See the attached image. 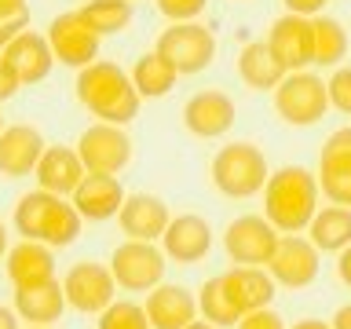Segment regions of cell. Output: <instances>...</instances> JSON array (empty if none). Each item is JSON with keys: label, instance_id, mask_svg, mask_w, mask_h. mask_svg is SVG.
Segmentation results:
<instances>
[{"label": "cell", "instance_id": "cell-15", "mask_svg": "<svg viewBox=\"0 0 351 329\" xmlns=\"http://www.w3.org/2000/svg\"><path fill=\"white\" fill-rule=\"evenodd\" d=\"M238 110H234V99L208 88V92H197L186 99L183 106V125L191 136H202V139H219L227 136L230 125H234Z\"/></svg>", "mask_w": 351, "mask_h": 329}, {"label": "cell", "instance_id": "cell-30", "mask_svg": "<svg viewBox=\"0 0 351 329\" xmlns=\"http://www.w3.org/2000/svg\"><path fill=\"white\" fill-rule=\"evenodd\" d=\"M315 66H337L348 59V29L329 15H315Z\"/></svg>", "mask_w": 351, "mask_h": 329}, {"label": "cell", "instance_id": "cell-3", "mask_svg": "<svg viewBox=\"0 0 351 329\" xmlns=\"http://www.w3.org/2000/svg\"><path fill=\"white\" fill-rule=\"evenodd\" d=\"M81 212L73 202H66L62 194L51 191H29L19 197L15 205V230L29 241H44L51 249L73 245L81 234Z\"/></svg>", "mask_w": 351, "mask_h": 329}, {"label": "cell", "instance_id": "cell-24", "mask_svg": "<svg viewBox=\"0 0 351 329\" xmlns=\"http://www.w3.org/2000/svg\"><path fill=\"white\" fill-rule=\"evenodd\" d=\"M8 278L15 282V289L22 285H40L55 278V256L51 245L44 241H19L15 249H8Z\"/></svg>", "mask_w": 351, "mask_h": 329}, {"label": "cell", "instance_id": "cell-19", "mask_svg": "<svg viewBox=\"0 0 351 329\" xmlns=\"http://www.w3.org/2000/svg\"><path fill=\"white\" fill-rule=\"evenodd\" d=\"M143 307H147L150 329H186L197 318V296L186 293L183 285H154Z\"/></svg>", "mask_w": 351, "mask_h": 329}, {"label": "cell", "instance_id": "cell-14", "mask_svg": "<svg viewBox=\"0 0 351 329\" xmlns=\"http://www.w3.org/2000/svg\"><path fill=\"white\" fill-rule=\"evenodd\" d=\"M318 191H326L333 205L351 208V125L337 128L326 139L318 158Z\"/></svg>", "mask_w": 351, "mask_h": 329}, {"label": "cell", "instance_id": "cell-25", "mask_svg": "<svg viewBox=\"0 0 351 329\" xmlns=\"http://www.w3.org/2000/svg\"><path fill=\"white\" fill-rule=\"evenodd\" d=\"M285 73L289 70L278 62V55L271 51L267 40H252L238 55V77L252 88V92H274V88L285 81Z\"/></svg>", "mask_w": 351, "mask_h": 329}, {"label": "cell", "instance_id": "cell-16", "mask_svg": "<svg viewBox=\"0 0 351 329\" xmlns=\"http://www.w3.org/2000/svg\"><path fill=\"white\" fill-rule=\"evenodd\" d=\"M161 249L169 260L186 263V267H191V263H202L208 256V249H213V227H208V219H202V216L183 212L165 227Z\"/></svg>", "mask_w": 351, "mask_h": 329}, {"label": "cell", "instance_id": "cell-26", "mask_svg": "<svg viewBox=\"0 0 351 329\" xmlns=\"http://www.w3.org/2000/svg\"><path fill=\"white\" fill-rule=\"evenodd\" d=\"M62 307H66V293H62V282L59 278L15 289V311H19V318H26V322H33V326L59 322Z\"/></svg>", "mask_w": 351, "mask_h": 329}, {"label": "cell", "instance_id": "cell-40", "mask_svg": "<svg viewBox=\"0 0 351 329\" xmlns=\"http://www.w3.org/2000/svg\"><path fill=\"white\" fill-rule=\"evenodd\" d=\"M0 329H19V311L0 304Z\"/></svg>", "mask_w": 351, "mask_h": 329}, {"label": "cell", "instance_id": "cell-29", "mask_svg": "<svg viewBox=\"0 0 351 329\" xmlns=\"http://www.w3.org/2000/svg\"><path fill=\"white\" fill-rule=\"evenodd\" d=\"M77 11H81V19L99 33V37H110V33L128 29L132 15H136L132 0H84Z\"/></svg>", "mask_w": 351, "mask_h": 329}, {"label": "cell", "instance_id": "cell-23", "mask_svg": "<svg viewBox=\"0 0 351 329\" xmlns=\"http://www.w3.org/2000/svg\"><path fill=\"white\" fill-rule=\"evenodd\" d=\"M0 55L15 66V73L22 77V84L44 81V77L51 73V66H55V51H51L48 37H40V33H33V29H22Z\"/></svg>", "mask_w": 351, "mask_h": 329}, {"label": "cell", "instance_id": "cell-44", "mask_svg": "<svg viewBox=\"0 0 351 329\" xmlns=\"http://www.w3.org/2000/svg\"><path fill=\"white\" fill-rule=\"evenodd\" d=\"M4 252H8V230H4V223H0V260H4Z\"/></svg>", "mask_w": 351, "mask_h": 329}, {"label": "cell", "instance_id": "cell-1", "mask_svg": "<svg viewBox=\"0 0 351 329\" xmlns=\"http://www.w3.org/2000/svg\"><path fill=\"white\" fill-rule=\"evenodd\" d=\"M77 99L88 114H95L99 121L125 128L128 121H136L139 114V88L132 84V73H125L117 62H92L77 73Z\"/></svg>", "mask_w": 351, "mask_h": 329}, {"label": "cell", "instance_id": "cell-6", "mask_svg": "<svg viewBox=\"0 0 351 329\" xmlns=\"http://www.w3.org/2000/svg\"><path fill=\"white\" fill-rule=\"evenodd\" d=\"M154 51H161L165 59L180 70V77H191V73H202L213 66L216 33L208 26H202V22H172L169 29H161Z\"/></svg>", "mask_w": 351, "mask_h": 329}, {"label": "cell", "instance_id": "cell-43", "mask_svg": "<svg viewBox=\"0 0 351 329\" xmlns=\"http://www.w3.org/2000/svg\"><path fill=\"white\" fill-rule=\"evenodd\" d=\"M293 329H333L329 322H318V318H304V322H296Z\"/></svg>", "mask_w": 351, "mask_h": 329}, {"label": "cell", "instance_id": "cell-7", "mask_svg": "<svg viewBox=\"0 0 351 329\" xmlns=\"http://www.w3.org/2000/svg\"><path fill=\"white\" fill-rule=\"evenodd\" d=\"M165 267H169L165 263V249H158L154 241H139V238H128L110 256V271H114L121 289H128V293H150L154 285H161Z\"/></svg>", "mask_w": 351, "mask_h": 329}, {"label": "cell", "instance_id": "cell-41", "mask_svg": "<svg viewBox=\"0 0 351 329\" xmlns=\"http://www.w3.org/2000/svg\"><path fill=\"white\" fill-rule=\"evenodd\" d=\"M333 329H351V304H344L340 311L333 315V322H329Z\"/></svg>", "mask_w": 351, "mask_h": 329}, {"label": "cell", "instance_id": "cell-10", "mask_svg": "<svg viewBox=\"0 0 351 329\" xmlns=\"http://www.w3.org/2000/svg\"><path fill=\"white\" fill-rule=\"evenodd\" d=\"M114 289H117V278L114 271L103 267V263H73L62 278V293H66V304L81 315H103L110 304H114Z\"/></svg>", "mask_w": 351, "mask_h": 329}, {"label": "cell", "instance_id": "cell-18", "mask_svg": "<svg viewBox=\"0 0 351 329\" xmlns=\"http://www.w3.org/2000/svg\"><path fill=\"white\" fill-rule=\"evenodd\" d=\"M125 186H121L117 175H99V172H88L81 186L70 194V202L77 205V212L84 219H95V223H103V219H114L121 212V205H125Z\"/></svg>", "mask_w": 351, "mask_h": 329}, {"label": "cell", "instance_id": "cell-37", "mask_svg": "<svg viewBox=\"0 0 351 329\" xmlns=\"http://www.w3.org/2000/svg\"><path fill=\"white\" fill-rule=\"evenodd\" d=\"M22 88V77L15 73V66H11L4 55H0V103H8V99H15V92Z\"/></svg>", "mask_w": 351, "mask_h": 329}, {"label": "cell", "instance_id": "cell-2", "mask_svg": "<svg viewBox=\"0 0 351 329\" xmlns=\"http://www.w3.org/2000/svg\"><path fill=\"white\" fill-rule=\"evenodd\" d=\"M315 212H318V180L304 164H285V169L267 175V186H263V216L282 234H300V230H307Z\"/></svg>", "mask_w": 351, "mask_h": 329}, {"label": "cell", "instance_id": "cell-39", "mask_svg": "<svg viewBox=\"0 0 351 329\" xmlns=\"http://www.w3.org/2000/svg\"><path fill=\"white\" fill-rule=\"evenodd\" d=\"M337 274H340V282H344L348 289H351V245H348L344 252H340V260H337Z\"/></svg>", "mask_w": 351, "mask_h": 329}, {"label": "cell", "instance_id": "cell-36", "mask_svg": "<svg viewBox=\"0 0 351 329\" xmlns=\"http://www.w3.org/2000/svg\"><path fill=\"white\" fill-rule=\"evenodd\" d=\"M22 29H29V11H15V15H0V51L19 37Z\"/></svg>", "mask_w": 351, "mask_h": 329}, {"label": "cell", "instance_id": "cell-4", "mask_svg": "<svg viewBox=\"0 0 351 329\" xmlns=\"http://www.w3.org/2000/svg\"><path fill=\"white\" fill-rule=\"evenodd\" d=\"M213 183L227 197H256L267 186V158L256 143H227L213 158Z\"/></svg>", "mask_w": 351, "mask_h": 329}, {"label": "cell", "instance_id": "cell-28", "mask_svg": "<svg viewBox=\"0 0 351 329\" xmlns=\"http://www.w3.org/2000/svg\"><path fill=\"white\" fill-rule=\"evenodd\" d=\"M176 81H180V70L165 59L161 51H147V55H139L136 66H132V84L139 88V95L143 99H161V95H169Z\"/></svg>", "mask_w": 351, "mask_h": 329}, {"label": "cell", "instance_id": "cell-33", "mask_svg": "<svg viewBox=\"0 0 351 329\" xmlns=\"http://www.w3.org/2000/svg\"><path fill=\"white\" fill-rule=\"evenodd\" d=\"M326 88H329V106H337L340 114L351 117V66H337Z\"/></svg>", "mask_w": 351, "mask_h": 329}, {"label": "cell", "instance_id": "cell-9", "mask_svg": "<svg viewBox=\"0 0 351 329\" xmlns=\"http://www.w3.org/2000/svg\"><path fill=\"white\" fill-rule=\"evenodd\" d=\"M77 154H81L84 169L99 175H117L132 161V139L121 125L99 121V125L84 128L77 139Z\"/></svg>", "mask_w": 351, "mask_h": 329}, {"label": "cell", "instance_id": "cell-12", "mask_svg": "<svg viewBox=\"0 0 351 329\" xmlns=\"http://www.w3.org/2000/svg\"><path fill=\"white\" fill-rule=\"evenodd\" d=\"M267 271L285 289H307L318 278V245L300 234H282L274 256L267 260Z\"/></svg>", "mask_w": 351, "mask_h": 329}, {"label": "cell", "instance_id": "cell-47", "mask_svg": "<svg viewBox=\"0 0 351 329\" xmlns=\"http://www.w3.org/2000/svg\"><path fill=\"white\" fill-rule=\"evenodd\" d=\"M33 329H48V326H33Z\"/></svg>", "mask_w": 351, "mask_h": 329}, {"label": "cell", "instance_id": "cell-21", "mask_svg": "<svg viewBox=\"0 0 351 329\" xmlns=\"http://www.w3.org/2000/svg\"><path fill=\"white\" fill-rule=\"evenodd\" d=\"M117 219H121V230H125L128 238H139V241L161 238L165 227L172 223L169 205H165L158 194H128Z\"/></svg>", "mask_w": 351, "mask_h": 329}, {"label": "cell", "instance_id": "cell-45", "mask_svg": "<svg viewBox=\"0 0 351 329\" xmlns=\"http://www.w3.org/2000/svg\"><path fill=\"white\" fill-rule=\"evenodd\" d=\"M186 329H219V326H213V322H208V318H205V322H197V318H194V322L186 326Z\"/></svg>", "mask_w": 351, "mask_h": 329}, {"label": "cell", "instance_id": "cell-22", "mask_svg": "<svg viewBox=\"0 0 351 329\" xmlns=\"http://www.w3.org/2000/svg\"><path fill=\"white\" fill-rule=\"evenodd\" d=\"M33 175H37L40 191H51V194L70 197L77 186H81V180L88 175V169H84V161H81V154H77V147H48Z\"/></svg>", "mask_w": 351, "mask_h": 329}, {"label": "cell", "instance_id": "cell-17", "mask_svg": "<svg viewBox=\"0 0 351 329\" xmlns=\"http://www.w3.org/2000/svg\"><path fill=\"white\" fill-rule=\"evenodd\" d=\"M44 150H48V143L33 125H8L0 132V175L22 180V175L37 172Z\"/></svg>", "mask_w": 351, "mask_h": 329}, {"label": "cell", "instance_id": "cell-35", "mask_svg": "<svg viewBox=\"0 0 351 329\" xmlns=\"http://www.w3.org/2000/svg\"><path fill=\"white\" fill-rule=\"evenodd\" d=\"M234 329H285V318L278 311H271V307H260V311L241 315V322Z\"/></svg>", "mask_w": 351, "mask_h": 329}, {"label": "cell", "instance_id": "cell-46", "mask_svg": "<svg viewBox=\"0 0 351 329\" xmlns=\"http://www.w3.org/2000/svg\"><path fill=\"white\" fill-rule=\"evenodd\" d=\"M0 132H4V117H0Z\"/></svg>", "mask_w": 351, "mask_h": 329}, {"label": "cell", "instance_id": "cell-42", "mask_svg": "<svg viewBox=\"0 0 351 329\" xmlns=\"http://www.w3.org/2000/svg\"><path fill=\"white\" fill-rule=\"evenodd\" d=\"M15 11H29L26 0H0V15H15Z\"/></svg>", "mask_w": 351, "mask_h": 329}, {"label": "cell", "instance_id": "cell-5", "mask_svg": "<svg viewBox=\"0 0 351 329\" xmlns=\"http://www.w3.org/2000/svg\"><path fill=\"white\" fill-rule=\"evenodd\" d=\"M274 110L285 125L293 128H307L318 125L329 110V88L318 73L311 70H293L285 73V81L274 88Z\"/></svg>", "mask_w": 351, "mask_h": 329}, {"label": "cell", "instance_id": "cell-11", "mask_svg": "<svg viewBox=\"0 0 351 329\" xmlns=\"http://www.w3.org/2000/svg\"><path fill=\"white\" fill-rule=\"evenodd\" d=\"M48 44L55 51V62L84 70L99 59V33L81 19V11H62L48 26Z\"/></svg>", "mask_w": 351, "mask_h": 329}, {"label": "cell", "instance_id": "cell-8", "mask_svg": "<svg viewBox=\"0 0 351 329\" xmlns=\"http://www.w3.org/2000/svg\"><path fill=\"white\" fill-rule=\"evenodd\" d=\"M278 238H282V230L274 227L267 216H238V219H230L227 230H223V249L234 263L267 267Z\"/></svg>", "mask_w": 351, "mask_h": 329}, {"label": "cell", "instance_id": "cell-13", "mask_svg": "<svg viewBox=\"0 0 351 329\" xmlns=\"http://www.w3.org/2000/svg\"><path fill=\"white\" fill-rule=\"evenodd\" d=\"M271 51L278 55V62L285 70H307L315 62V26L307 15H293L285 11L282 19H274V26L267 33Z\"/></svg>", "mask_w": 351, "mask_h": 329}, {"label": "cell", "instance_id": "cell-31", "mask_svg": "<svg viewBox=\"0 0 351 329\" xmlns=\"http://www.w3.org/2000/svg\"><path fill=\"white\" fill-rule=\"evenodd\" d=\"M197 311H202L213 326H238L241 322V311L227 296L223 278H208L202 289H197Z\"/></svg>", "mask_w": 351, "mask_h": 329}, {"label": "cell", "instance_id": "cell-38", "mask_svg": "<svg viewBox=\"0 0 351 329\" xmlns=\"http://www.w3.org/2000/svg\"><path fill=\"white\" fill-rule=\"evenodd\" d=\"M285 11H293V15H307V19H315V15H322L329 0H282Z\"/></svg>", "mask_w": 351, "mask_h": 329}, {"label": "cell", "instance_id": "cell-32", "mask_svg": "<svg viewBox=\"0 0 351 329\" xmlns=\"http://www.w3.org/2000/svg\"><path fill=\"white\" fill-rule=\"evenodd\" d=\"M99 329H150V318H147V307L139 304H128V300H114L99 315Z\"/></svg>", "mask_w": 351, "mask_h": 329}, {"label": "cell", "instance_id": "cell-20", "mask_svg": "<svg viewBox=\"0 0 351 329\" xmlns=\"http://www.w3.org/2000/svg\"><path fill=\"white\" fill-rule=\"evenodd\" d=\"M219 278H223V289H227V296L234 300V307L241 315L271 307L274 285H278L271 278L267 267H249V263H238V267H230L227 274H219Z\"/></svg>", "mask_w": 351, "mask_h": 329}, {"label": "cell", "instance_id": "cell-27", "mask_svg": "<svg viewBox=\"0 0 351 329\" xmlns=\"http://www.w3.org/2000/svg\"><path fill=\"white\" fill-rule=\"evenodd\" d=\"M307 234L318 245V252H344L351 245V208L348 205H326L318 208Z\"/></svg>", "mask_w": 351, "mask_h": 329}, {"label": "cell", "instance_id": "cell-34", "mask_svg": "<svg viewBox=\"0 0 351 329\" xmlns=\"http://www.w3.org/2000/svg\"><path fill=\"white\" fill-rule=\"evenodd\" d=\"M208 0H158V11L172 22H194L205 11Z\"/></svg>", "mask_w": 351, "mask_h": 329}]
</instances>
